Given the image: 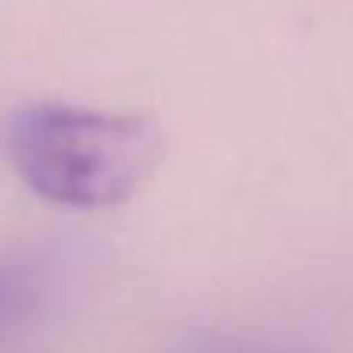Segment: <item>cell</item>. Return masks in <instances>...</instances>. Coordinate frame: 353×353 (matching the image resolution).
Masks as SVG:
<instances>
[{
    "label": "cell",
    "instance_id": "3957f363",
    "mask_svg": "<svg viewBox=\"0 0 353 353\" xmlns=\"http://www.w3.org/2000/svg\"><path fill=\"white\" fill-rule=\"evenodd\" d=\"M213 353H279V350H213Z\"/></svg>",
    "mask_w": 353,
    "mask_h": 353
},
{
    "label": "cell",
    "instance_id": "7a4b0ae2",
    "mask_svg": "<svg viewBox=\"0 0 353 353\" xmlns=\"http://www.w3.org/2000/svg\"><path fill=\"white\" fill-rule=\"evenodd\" d=\"M26 307V285L10 269H0V325L13 322Z\"/></svg>",
    "mask_w": 353,
    "mask_h": 353
},
{
    "label": "cell",
    "instance_id": "6da1fadb",
    "mask_svg": "<svg viewBox=\"0 0 353 353\" xmlns=\"http://www.w3.org/2000/svg\"><path fill=\"white\" fill-rule=\"evenodd\" d=\"M166 138L147 116L79 103H28L7 122L16 175L47 203L110 210L128 203L157 172Z\"/></svg>",
    "mask_w": 353,
    "mask_h": 353
}]
</instances>
